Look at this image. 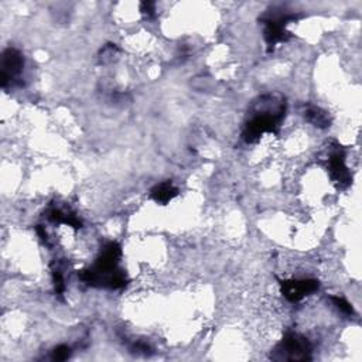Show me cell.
<instances>
[{
	"label": "cell",
	"mask_w": 362,
	"mask_h": 362,
	"mask_svg": "<svg viewBox=\"0 0 362 362\" xmlns=\"http://www.w3.org/2000/svg\"><path fill=\"white\" fill-rule=\"evenodd\" d=\"M317 289H319V282L312 279L282 282V293L290 301H298L303 297L314 293Z\"/></svg>",
	"instance_id": "cell-6"
},
{
	"label": "cell",
	"mask_w": 362,
	"mask_h": 362,
	"mask_svg": "<svg viewBox=\"0 0 362 362\" xmlns=\"http://www.w3.org/2000/svg\"><path fill=\"white\" fill-rule=\"evenodd\" d=\"M312 344L303 335L289 333L277 344L272 358L277 361H306L310 359Z\"/></svg>",
	"instance_id": "cell-3"
},
{
	"label": "cell",
	"mask_w": 362,
	"mask_h": 362,
	"mask_svg": "<svg viewBox=\"0 0 362 362\" xmlns=\"http://www.w3.org/2000/svg\"><path fill=\"white\" fill-rule=\"evenodd\" d=\"M177 189L171 183H161L152 190V198L159 204H167L177 196Z\"/></svg>",
	"instance_id": "cell-8"
},
{
	"label": "cell",
	"mask_w": 362,
	"mask_h": 362,
	"mask_svg": "<svg viewBox=\"0 0 362 362\" xmlns=\"http://www.w3.org/2000/svg\"><path fill=\"white\" fill-rule=\"evenodd\" d=\"M286 103L280 95H266L258 103L255 115L244 129V139L248 143L256 142L262 135L276 132L284 116Z\"/></svg>",
	"instance_id": "cell-2"
},
{
	"label": "cell",
	"mask_w": 362,
	"mask_h": 362,
	"mask_svg": "<svg viewBox=\"0 0 362 362\" xmlns=\"http://www.w3.org/2000/svg\"><path fill=\"white\" fill-rule=\"evenodd\" d=\"M24 59L22 54L15 48H8L2 57V85L6 87L15 82L23 71Z\"/></svg>",
	"instance_id": "cell-5"
},
{
	"label": "cell",
	"mask_w": 362,
	"mask_h": 362,
	"mask_svg": "<svg viewBox=\"0 0 362 362\" xmlns=\"http://www.w3.org/2000/svg\"><path fill=\"white\" fill-rule=\"evenodd\" d=\"M71 355V349L67 345H59L52 351L54 361H66Z\"/></svg>",
	"instance_id": "cell-10"
},
{
	"label": "cell",
	"mask_w": 362,
	"mask_h": 362,
	"mask_svg": "<svg viewBox=\"0 0 362 362\" xmlns=\"http://www.w3.org/2000/svg\"><path fill=\"white\" fill-rule=\"evenodd\" d=\"M296 19V15H279L265 17L262 22L265 24V40L268 45L275 47L276 44L286 41L290 37L286 31V24Z\"/></svg>",
	"instance_id": "cell-4"
},
{
	"label": "cell",
	"mask_w": 362,
	"mask_h": 362,
	"mask_svg": "<svg viewBox=\"0 0 362 362\" xmlns=\"http://www.w3.org/2000/svg\"><path fill=\"white\" fill-rule=\"evenodd\" d=\"M122 249L116 242H109L101 251L92 268L82 273V280L92 286L119 289L126 284L125 275L117 269Z\"/></svg>",
	"instance_id": "cell-1"
},
{
	"label": "cell",
	"mask_w": 362,
	"mask_h": 362,
	"mask_svg": "<svg viewBox=\"0 0 362 362\" xmlns=\"http://www.w3.org/2000/svg\"><path fill=\"white\" fill-rule=\"evenodd\" d=\"M330 173L331 177L341 186L349 184V171L344 163V156L341 153H334L330 159Z\"/></svg>",
	"instance_id": "cell-7"
},
{
	"label": "cell",
	"mask_w": 362,
	"mask_h": 362,
	"mask_svg": "<svg viewBox=\"0 0 362 362\" xmlns=\"http://www.w3.org/2000/svg\"><path fill=\"white\" fill-rule=\"evenodd\" d=\"M331 300L334 301V305L337 306V309L341 310L342 313H345V314H352V313H354L352 306L348 303V301H345L344 298H341V297H333Z\"/></svg>",
	"instance_id": "cell-11"
},
{
	"label": "cell",
	"mask_w": 362,
	"mask_h": 362,
	"mask_svg": "<svg viewBox=\"0 0 362 362\" xmlns=\"http://www.w3.org/2000/svg\"><path fill=\"white\" fill-rule=\"evenodd\" d=\"M306 117L309 122H312L313 125L319 126V128H327L330 124V119L327 116V113L324 110H321L320 108L316 106H309L306 109Z\"/></svg>",
	"instance_id": "cell-9"
}]
</instances>
